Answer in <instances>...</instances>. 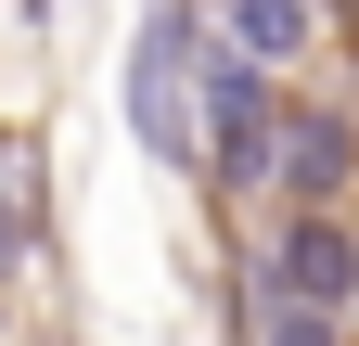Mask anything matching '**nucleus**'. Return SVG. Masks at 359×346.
Masks as SVG:
<instances>
[{"mask_svg": "<svg viewBox=\"0 0 359 346\" xmlns=\"http://www.w3.org/2000/svg\"><path fill=\"white\" fill-rule=\"evenodd\" d=\"M128 141L154 167H205V52H193V13H167L128 39Z\"/></svg>", "mask_w": 359, "mask_h": 346, "instance_id": "f257e3e1", "label": "nucleus"}, {"mask_svg": "<svg viewBox=\"0 0 359 346\" xmlns=\"http://www.w3.org/2000/svg\"><path fill=\"white\" fill-rule=\"evenodd\" d=\"M269 64H205V180L218 193H257V180H283V103L257 90Z\"/></svg>", "mask_w": 359, "mask_h": 346, "instance_id": "f03ea898", "label": "nucleus"}, {"mask_svg": "<svg viewBox=\"0 0 359 346\" xmlns=\"http://www.w3.org/2000/svg\"><path fill=\"white\" fill-rule=\"evenodd\" d=\"M269 282H283V295H308V308H359V244L334 231V205H295V231L283 244H269Z\"/></svg>", "mask_w": 359, "mask_h": 346, "instance_id": "7ed1b4c3", "label": "nucleus"}, {"mask_svg": "<svg viewBox=\"0 0 359 346\" xmlns=\"http://www.w3.org/2000/svg\"><path fill=\"white\" fill-rule=\"evenodd\" d=\"M205 39H218V52H244V64H295L308 39H321V0H218Z\"/></svg>", "mask_w": 359, "mask_h": 346, "instance_id": "20e7f679", "label": "nucleus"}, {"mask_svg": "<svg viewBox=\"0 0 359 346\" xmlns=\"http://www.w3.org/2000/svg\"><path fill=\"white\" fill-rule=\"evenodd\" d=\"M359 180V128L346 116H283V193L295 205H334Z\"/></svg>", "mask_w": 359, "mask_h": 346, "instance_id": "39448f33", "label": "nucleus"}, {"mask_svg": "<svg viewBox=\"0 0 359 346\" xmlns=\"http://www.w3.org/2000/svg\"><path fill=\"white\" fill-rule=\"evenodd\" d=\"M334 333H346L334 308H308V295H283L269 270L244 282V346H334Z\"/></svg>", "mask_w": 359, "mask_h": 346, "instance_id": "423d86ee", "label": "nucleus"}, {"mask_svg": "<svg viewBox=\"0 0 359 346\" xmlns=\"http://www.w3.org/2000/svg\"><path fill=\"white\" fill-rule=\"evenodd\" d=\"M39 256V141H0V270Z\"/></svg>", "mask_w": 359, "mask_h": 346, "instance_id": "0eeeda50", "label": "nucleus"}]
</instances>
